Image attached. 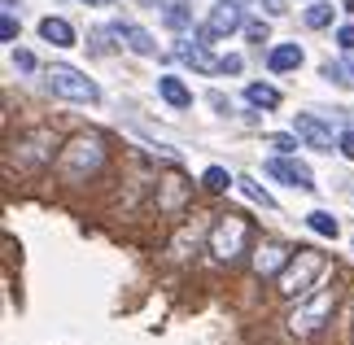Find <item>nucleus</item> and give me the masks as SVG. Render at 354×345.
I'll list each match as a JSON object with an SVG mask.
<instances>
[{"label": "nucleus", "instance_id": "nucleus-1", "mask_svg": "<svg viewBox=\"0 0 354 345\" xmlns=\"http://www.w3.org/2000/svg\"><path fill=\"white\" fill-rule=\"evenodd\" d=\"M324 267H328V254H319V250H310V245H302V250H293L289 258V267H284L276 275V288H280V297H306L310 288H315V280L324 275Z\"/></svg>", "mask_w": 354, "mask_h": 345}, {"label": "nucleus", "instance_id": "nucleus-2", "mask_svg": "<svg viewBox=\"0 0 354 345\" xmlns=\"http://www.w3.org/2000/svg\"><path fill=\"white\" fill-rule=\"evenodd\" d=\"M333 310H337V288H310L306 297H297V306L289 315V328L310 337V333H319V328L333 324Z\"/></svg>", "mask_w": 354, "mask_h": 345}, {"label": "nucleus", "instance_id": "nucleus-3", "mask_svg": "<svg viewBox=\"0 0 354 345\" xmlns=\"http://www.w3.org/2000/svg\"><path fill=\"white\" fill-rule=\"evenodd\" d=\"M206 245H210V254L219 262H236L245 250H250V218L245 214H219Z\"/></svg>", "mask_w": 354, "mask_h": 345}, {"label": "nucleus", "instance_id": "nucleus-4", "mask_svg": "<svg viewBox=\"0 0 354 345\" xmlns=\"http://www.w3.org/2000/svg\"><path fill=\"white\" fill-rule=\"evenodd\" d=\"M48 88L57 96H66V101H75V105H97L101 101V88L92 84L84 71H75V66H66V62L48 66Z\"/></svg>", "mask_w": 354, "mask_h": 345}, {"label": "nucleus", "instance_id": "nucleus-5", "mask_svg": "<svg viewBox=\"0 0 354 345\" xmlns=\"http://www.w3.org/2000/svg\"><path fill=\"white\" fill-rule=\"evenodd\" d=\"M101 162H105V149H101L97 136H84V140H75L62 153V167L71 171V179H84V171H97Z\"/></svg>", "mask_w": 354, "mask_h": 345}, {"label": "nucleus", "instance_id": "nucleus-6", "mask_svg": "<svg viewBox=\"0 0 354 345\" xmlns=\"http://www.w3.org/2000/svg\"><path fill=\"white\" fill-rule=\"evenodd\" d=\"M267 175H271V179H284V184H293V188H302V192H315V188H319L306 162H297V158H284V153H276V158L267 162Z\"/></svg>", "mask_w": 354, "mask_h": 345}, {"label": "nucleus", "instance_id": "nucleus-7", "mask_svg": "<svg viewBox=\"0 0 354 345\" xmlns=\"http://www.w3.org/2000/svg\"><path fill=\"white\" fill-rule=\"evenodd\" d=\"M175 57L188 62L201 75H223V57H210V53H206V39H197V35L193 39H180V44H175Z\"/></svg>", "mask_w": 354, "mask_h": 345}, {"label": "nucleus", "instance_id": "nucleus-8", "mask_svg": "<svg viewBox=\"0 0 354 345\" xmlns=\"http://www.w3.org/2000/svg\"><path fill=\"white\" fill-rule=\"evenodd\" d=\"M206 26H210L214 35H232V31H241V26H245V9L236 5V0H219V5L210 9Z\"/></svg>", "mask_w": 354, "mask_h": 345}, {"label": "nucleus", "instance_id": "nucleus-9", "mask_svg": "<svg viewBox=\"0 0 354 345\" xmlns=\"http://www.w3.org/2000/svg\"><path fill=\"white\" fill-rule=\"evenodd\" d=\"M289 258H293V250H289V245H280V241H267L263 250L254 254V271L263 275V280H267V275H280L284 267H289Z\"/></svg>", "mask_w": 354, "mask_h": 345}, {"label": "nucleus", "instance_id": "nucleus-10", "mask_svg": "<svg viewBox=\"0 0 354 345\" xmlns=\"http://www.w3.org/2000/svg\"><path fill=\"white\" fill-rule=\"evenodd\" d=\"M293 136H302L310 149H324V153H333V131L324 127L315 114H297V118H293Z\"/></svg>", "mask_w": 354, "mask_h": 345}, {"label": "nucleus", "instance_id": "nucleus-11", "mask_svg": "<svg viewBox=\"0 0 354 345\" xmlns=\"http://www.w3.org/2000/svg\"><path fill=\"white\" fill-rule=\"evenodd\" d=\"M110 31H114V35H118L122 44L131 48V53H140V57H153V53H158V44H153V35H149L145 26H136V22H114Z\"/></svg>", "mask_w": 354, "mask_h": 345}, {"label": "nucleus", "instance_id": "nucleus-12", "mask_svg": "<svg viewBox=\"0 0 354 345\" xmlns=\"http://www.w3.org/2000/svg\"><path fill=\"white\" fill-rule=\"evenodd\" d=\"M302 62H306L302 44H276V48L267 53V71H271V75H289V71H297Z\"/></svg>", "mask_w": 354, "mask_h": 345}, {"label": "nucleus", "instance_id": "nucleus-13", "mask_svg": "<svg viewBox=\"0 0 354 345\" xmlns=\"http://www.w3.org/2000/svg\"><path fill=\"white\" fill-rule=\"evenodd\" d=\"M158 96L167 105H175V109H188V105H193V92H188L184 79H175V75H162L158 79Z\"/></svg>", "mask_w": 354, "mask_h": 345}, {"label": "nucleus", "instance_id": "nucleus-14", "mask_svg": "<svg viewBox=\"0 0 354 345\" xmlns=\"http://www.w3.org/2000/svg\"><path fill=\"white\" fill-rule=\"evenodd\" d=\"M39 35H44L48 44H57V48H75V26L66 18H44L39 22Z\"/></svg>", "mask_w": 354, "mask_h": 345}, {"label": "nucleus", "instance_id": "nucleus-15", "mask_svg": "<svg viewBox=\"0 0 354 345\" xmlns=\"http://www.w3.org/2000/svg\"><path fill=\"white\" fill-rule=\"evenodd\" d=\"M245 101H250L254 109H276L280 105V92L271 88V84H250V88H245Z\"/></svg>", "mask_w": 354, "mask_h": 345}, {"label": "nucleus", "instance_id": "nucleus-16", "mask_svg": "<svg viewBox=\"0 0 354 345\" xmlns=\"http://www.w3.org/2000/svg\"><path fill=\"white\" fill-rule=\"evenodd\" d=\"M306 227L319 232V236H328V241H337V232H342V223H337L328 210H310V214H306Z\"/></svg>", "mask_w": 354, "mask_h": 345}, {"label": "nucleus", "instance_id": "nucleus-17", "mask_svg": "<svg viewBox=\"0 0 354 345\" xmlns=\"http://www.w3.org/2000/svg\"><path fill=\"white\" fill-rule=\"evenodd\" d=\"M162 18H167V26H175V31H188L193 26V13H188L180 0H171V5H162Z\"/></svg>", "mask_w": 354, "mask_h": 345}, {"label": "nucleus", "instance_id": "nucleus-18", "mask_svg": "<svg viewBox=\"0 0 354 345\" xmlns=\"http://www.w3.org/2000/svg\"><path fill=\"white\" fill-rule=\"evenodd\" d=\"M201 184H206V192H227V188H232V184H236V179H232V175H227L223 167H210L206 175H201Z\"/></svg>", "mask_w": 354, "mask_h": 345}, {"label": "nucleus", "instance_id": "nucleus-19", "mask_svg": "<svg viewBox=\"0 0 354 345\" xmlns=\"http://www.w3.org/2000/svg\"><path fill=\"white\" fill-rule=\"evenodd\" d=\"M236 184H241V192H245V197H250V201H258L263 210H276V201H271V192H267V188H258L254 179H236Z\"/></svg>", "mask_w": 354, "mask_h": 345}, {"label": "nucleus", "instance_id": "nucleus-20", "mask_svg": "<svg viewBox=\"0 0 354 345\" xmlns=\"http://www.w3.org/2000/svg\"><path fill=\"white\" fill-rule=\"evenodd\" d=\"M333 22V5H324V0H310V9H306V26H328Z\"/></svg>", "mask_w": 354, "mask_h": 345}, {"label": "nucleus", "instance_id": "nucleus-21", "mask_svg": "<svg viewBox=\"0 0 354 345\" xmlns=\"http://www.w3.org/2000/svg\"><path fill=\"white\" fill-rule=\"evenodd\" d=\"M0 39H5V44H13V39H18V18H13V13H5V18H0Z\"/></svg>", "mask_w": 354, "mask_h": 345}, {"label": "nucleus", "instance_id": "nucleus-22", "mask_svg": "<svg viewBox=\"0 0 354 345\" xmlns=\"http://www.w3.org/2000/svg\"><path fill=\"white\" fill-rule=\"evenodd\" d=\"M245 35H250V44H267V22H250V26H245Z\"/></svg>", "mask_w": 354, "mask_h": 345}, {"label": "nucleus", "instance_id": "nucleus-23", "mask_svg": "<svg viewBox=\"0 0 354 345\" xmlns=\"http://www.w3.org/2000/svg\"><path fill=\"white\" fill-rule=\"evenodd\" d=\"M13 66H18V71H35V57L22 53V48H13Z\"/></svg>", "mask_w": 354, "mask_h": 345}, {"label": "nucleus", "instance_id": "nucleus-24", "mask_svg": "<svg viewBox=\"0 0 354 345\" xmlns=\"http://www.w3.org/2000/svg\"><path fill=\"white\" fill-rule=\"evenodd\" d=\"M337 149H342V153L354 162V127H350V131H342V140H337Z\"/></svg>", "mask_w": 354, "mask_h": 345}, {"label": "nucleus", "instance_id": "nucleus-25", "mask_svg": "<svg viewBox=\"0 0 354 345\" xmlns=\"http://www.w3.org/2000/svg\"><path fill=\"white\" fill-rule=\"evenodd\" d=\"M337 44H342L346 53H354V26H342V31H337Z\"/></svg>", "mask_w": 354, "mask_h": 345}, {"label": "nucleus", "instance_id": "nucleus-26", "mask_svg": "<svg viewBox=\"0 0 354 345\" xmlns=\"http://www.w3.org/2000/svg\"><path fill=\"white\" fill-rule=\"evenodd\" d=\"M271 149H276V153H289V149H293V140H289V136H271V140H267Z\"/></svg>", "mask_w": 354, "mask_h": 345}, {"label": "nucleus", "instance_id": "nucleus-27", "mask_svg": "<svg viewBox=\"0 0 354 345\" xmlns=\"http://www.w3.org/2000/svg\"><path fill=\"white\" fill-rule=\"evenodd\" d=\"M210 105L219 109V114H232V105H227V96H223V92H210Z\"/></svg>", "mask_w": 354, "mask_h": 345}, {"label": "nucleus", "instance_id": "nucleus-28", "mask_svg": "<svg viewBox=\"0 0 354 345\" xmlns=\"http://www.w3.org/2000/svg\"><path fill=\"white\" fill-rule=\"evenodd\" d=\"M223 75H241V57H223Z\"/></svg>", "mask_w": 354, "mask_h": 345}, {"label": "nucleus", "instance_id": "nucleus-29", "mask_svg": "<svg viewBox=\"0 0 354 345\" xmlns=\"http://www.w3.org/2000/svg\"><path fill=\"white\" fill-rule=\"evenodd\" d=\"M263 5H267L271 13H284V0H263Z\"/></svg>", "mask_w": 354, "mask_h": 345}, {"label": "nucleus", "instance_id": "nucleus-30", "mask_svg": "<svg viewBox=\"0 0 354 345\" xmlns=\"http://www.w3.org/2000/svg\"><path fill=\"white\" fill-rule=\"evenodd\" d=\"M84 5H97V9H105V5H110V0H84Z\"/></svg>", "mask_w": 354, "mask_h": 345}, {"label": "nucleus", "instance_id": "nucleus-31", "mask_svg": "<svg viewBox=\"0 0 354 345\" xmlns=\"http://www.w3.org/2000/svg\"><path fill=\"white\" fill-rule=\"evenodd\" d=\"M342 5H346V9H350V13H354V0H342Z\"/></svg>", "mask_w": 354, "mask_h": 345}, {"label": "nucleus", "instance_id": "nucleus-32", "mask_svg": "<svg viewBox=\"0 0 354 345\" xmlns=\"http://www.w3.org/2000/svg\"><path fill=\"white\" fill-rule=\"evenodd\" d=\"M350 75H354V62H350Z\"/></svg>", "mask_w": 354, "mask_h": 345}]
</instances>
